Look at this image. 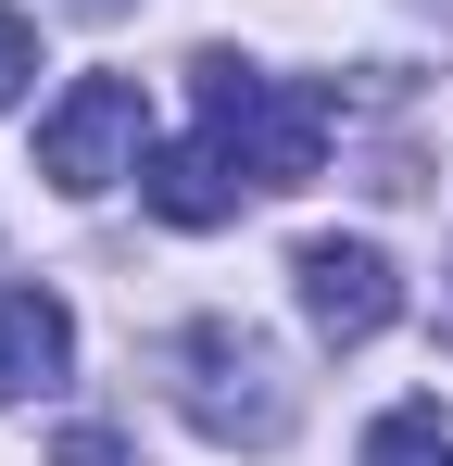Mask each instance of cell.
Listing matches in <instances>:
<instances>
[{
    "instance_id": "6da1fadb",
    "label": "cell",
    "mask_w": 453,
    "mask_h": 466,
    "mask_svg": "<svg viewBox=\"0 0 453 466\" xmlns=\"http://www.w3.org/2000/svg\"><path fill=\"white\" fill-rule=\"evenodd\" d=\"M189 88H202V139H215L252 189H302V177L327 164V127H340V101H327V88L265 76V64H239V51H202Z\"/></svg>"
},
{
    "instance_id": "ba28073f",
    "label": "cell",
    "mask_w": 453,
    "mask_h": 466,
    "mask_svg": "<svg viewBox=\"0 0 453 466\" xmlns=\"http://www.w3.org/2000/svg\"><path fill=\"white\" fill-rule=\"evenodd\" d=\"M25 76H38V25H25V13L0 0V114L25 101Z\"/></svg>"
},
{
    "instance_id": "8992f818",
    "label": "cell",
    "mask_w": 453,
    "mask_h": 466,
    "mask_svg": "<svg viewBox=\"0 0 453 466\" xmlns=\"http://www.w3.org/2000/svg\"><path fill=\"white\" fill-rule=\"evenodd\" d=\"M64 366H76V315L51 290H0V403L13 390H51Z\"/></svg>"
},
{
    "instance_id": "3957f363",
    "label": "cell",
    "mask_w": 453,
    "mask_h": 466,
    "mask_svg": "<svg viewBox=\"0 0 453 466\" xmlns=\"http://www.w3.org/2000/svg\"><path fill=\"white\" fill-rule=\"evenodd\" d=\"M38 177L51 189H114V177H139V76H76L51 101V127H38Z\"/></svg>"
},
{
    "instance_id": "30bf717a",
    "label": "cell",
    "mask_w": 453,
    "mask_h": 466,
    "mask_svg": "<svg viewBox=\"0 0 453 466\" xmlns=\"http://www.w3.org/2000/svg\"><path fill=\"white\" fill-rule=\"evenodd\" d=\"M441 340H453V278H441Z\"/></svg>"
},
{
    "instance_id": "277c9868",
    "label": "cell",
    "mask_w": 453,
    "mask_h": 466,
    "mask_svg": "<svg viewBox=\"0 0 453 466\" xmlns=\"http://www.w3.org/2000/svg\"><path fill=\"white\" fill-rule=\"evenodd\" d=\"M290 290H302V315H315V340H340V353L403 315V278H390L378 239H302V252H290Z\"/></svg>"
},
{
    "instance_id": "8fae6325",
    "label": "cell",
    "mask_w": 453,
    "mask_h": 466,
    "mask_svg": "<svg viewBox=\"0 0 453 466\" xmlns=\"http://www.w3.org/2000/svg\"><path fill=\"white\" fill-rule=\"evenodd\" d=\"M76 13H126V0H76Z\"/></svg>"
},
{
    "instance_id": "52a82bcc",
    "label": "cell",
    "mask_w": 453,
    "mask_h": 466,
    "mask_svg": "<svg viewBox=\"0 0 453 466\" xmlns=\"http://www.w3.org/2000/svg\"><path fill=\"white\" fill-rule=\"evenodd\" d=\"M366 466H453V429H441V403H390L366 429Z\"/></svg>"
},
{
    "instance_id": "5b68a950",
    "label": "cell",
    "mask_w": 453,
    "mask_h": 466,
    "mask_svg": "<svg viewBox=\"0 0 453 466\" xmlns=\"http://www.w3.org/2000/svg\"><path fill=\"white\" fill-rule=\"evenodd\" d=\"M139 202L164 215V228H226V215L252 202V177H239L215 139H176V152H151V164H139Z\"/></svg>"
},
{
    "instance_id": "7a4b0ae2",
    "label": "cell",
    "mask_w": 453,
    "mask_h": 466,
    "mask_svg": "<svg viewBox=\"0 0 453 466\" xmlns=\"http://www.w3.org/2000/svg\"><path fill=\"white\" fill-rule=\"evenodd\" d=\"M164 390H176V416H189L202 441H226V454H239V441H252V454L290 441V403H302L290 366H277V340L239 328V315L176 328V340H164Z\"/></svg>"
},
{
    "instance_id": "9c48e42d",
    "label": "cell",
    "mask_w": 453,
    "mask_h": 466,
    "mask_svg": "<svg viewBox=\"0 0 453 466\" xmlns=\"http://www.w3.org/2000/svg\"><path fill=\"white\" fill-rule=\"evenodd\" d=\"M51 466H126V441H114V429H64V441H51Z\"/></svg>"
}]
</instances>
